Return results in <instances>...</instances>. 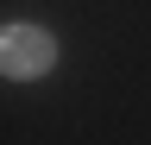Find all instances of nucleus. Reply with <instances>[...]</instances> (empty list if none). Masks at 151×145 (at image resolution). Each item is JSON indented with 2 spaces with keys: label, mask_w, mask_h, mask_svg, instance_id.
I'll list each match as a JSON object with an SVG mask.
<instances>
[{
  "label": "nucleus",
  "mask_w": 151,
  "mask_h": 145,
  "mask_svg": "<svg viewBox=\"0 0 151 145\" xmlns=\"http://www.w3.org/2000/svg\"><path fill=\"white\" fill-rule=\"evenodd\" d=\"M0 63H6V76H44L57 63V44H50V32H38V25H6Z\"/></svg>",
  "instance_id": "f257e3e1"
}]
</instances>
